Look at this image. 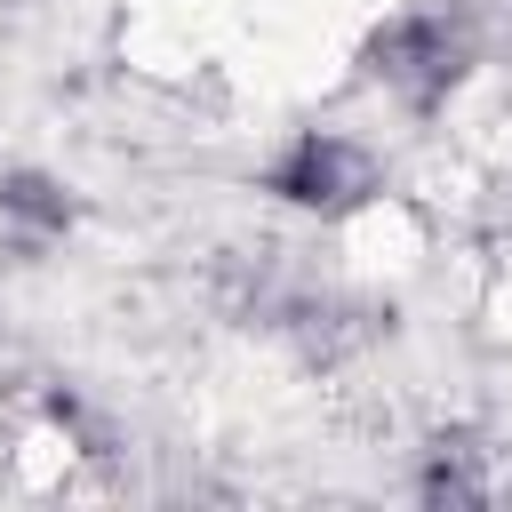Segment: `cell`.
<instances>
[{"label": "cell", "mask_w": 512, "mask_h": 512, "mask_svg": "<svg viewBox=\"0 0 512 512\" xmlns=\"http://www.w3.org/2000/svg\"><path fill=\"white\" fill-rule=\"evenodd\" d=\"M456 64H464V40H456L440 16H400V24L376 40V80L400 88V96H416V104H432V96L456 80Z\"/></svg>", "instance_id": "1"}, {"label": "cell", "mask_w": 512, "mask_h": 512, "mask_svg": "<svg viewBox=\"0 0 512 512\" xmlns=\"http://www.w3.org/2000/svg\"><path fill=\"white\" fill-rule=\"evenodd\" d=\"M360 184H368V160H360L344 136H304V144L272 168V192L312 200V208H336V200H352Z\"/></svg>", "instance_id": "2"}, {"label": "cell", "mask_w": 512, "mask_h": 512, "mask_svg": "<svg viewBox=\"0 0 512 512\" xmlns=\"http://www.w3.org/2000/svg\"><path fill=\"white\" fill-rule=\"evenodd\" d=\"M0 208H8V216H32V224H64V200H56V184H40V176H16V184L0 192Z\"/></svg>", "instance_id": "3"}]
</instances>
